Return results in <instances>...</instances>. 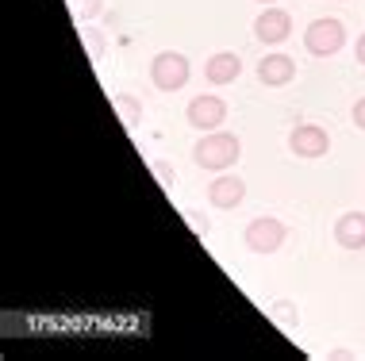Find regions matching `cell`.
<instances>
[{
  "label": "cell",
  "instance_id": "cell-17",
  "mask_svg": "<svg viewBox=\"0 0 365 361\" xmlns=\"http://www.w3.org/2000/svg\"><path fill=\"white\" fill-rule=\"evenodd\" d=\"M354 58L365 66V35H358V46H354Z\"/></svg>",
  "mask_w": 365,
  "mask_h": 361
},
{
  "label": "cell",
  "instance_id": "cell-3",
  "mask_svg": "<svg viewBox=\"0 0 365 361\" xmlns=\"http://www.w3.org/2000/svg\"><path fill=\"white\" fill-rule=\"evenodd\" d=\"M342 43H346V27H342V19H312L308 31H304V46H308V54L315 58H331L342 51Z\"/></svg>",
  "mask_w": 365,
  "mask_h": 361
},
{
  "label": "cell",
  "instance_id": "cell-4",
  "mask_svg": "<svg viewBox=\"0 0 365 361\" xmlns=\"http://www.w3.org/2000/svg\"><path fill=\"white\" fill-rule=\"evenodd\" d=\"M284 223L277 216H258V219H250L246 223V250H254V253H277L281 250V242H284Z\"/></svg>",
  "mask_w": 365,
  "mask_h": 361
},
{
  "label": "cell",
  "instance_id": "cell-7",
  "mask_svg": "<svg viewBox=\"0 0 365 361\" xmlns=\"http://www.w3.org/2000/svg\"><path fill=\"white\" fill-rule=\"evenodd\" d=\"M292 35V16L284 12V8H265V12L254 19V38H262V43L277 46L284 38Z\"/></svg>",
  "mask_w": 365,
  "mask_h": 361
},
{
  "label": "cell",
  "instance_id": "cell-6",
  "mask_svg": "<svg viewBox=\"0 0 365 361\" xmlns=\"http://www.w3.org/2000/svg\"><path fill=\"white\" fill-rule=\"evenodd\" d=\"M185 120H189V127H196V131H220L223 120H227V104L220 96H192Z\"/></svg>",
  "mask_w": 365,
  "mask_h": 361
},
{
  "label": "cell",
  "instance_id": "cell-13",
  "mask_svg": "<svg viewBox=\"0 0 365 361\" xmlns=\"http://www.w3.org/2000/svg\"><path fill=\"white\" fill-rule=\"evenodd\" d=\"M81 38H85V46H88V58H93V62H101V58H104V38H101V31L85 27Z\"/></svg>",
  "mask_w": 365,
  "mask_h": 361
},
{
  "label": "cell",
  "instance_id": "cell-15",
  "mask_svg": "<svg viewBox=\"0 0 365 361\" xmlns=\"http://www.w3.org/2000/svg\"><path fill=\"white\" fill-rule=\"evenodd\" d=\"M354 123H358L361 131H365V96H361L358 104H354Z\"/></svg>",
  "mask_w": 365,
  "mask_h": 361
},
{
  "label": "cell",
  "instance_id": "cell-8",
  "mask_svg": "<svg viewBox=\"0 0 365 361\" xmlns=\"http://www.w3.org/2000/svg\"><path fill=\"white\" fill-rule=\"evenodd\" d=\"M208 200H212V208H223V211L239 208V204L246 200V184H242V177L220 173V177L208 184Z\"/></svg>",
  "mask_w": 365,
  "mask_h": 361
},
{
  "label": "cell",
  "instance_id": "cell-12",
  "mask_svg": "<svg viewBox=\"0 0 365 361\" xmlns=\"http://www.w3.org/2000/svg\"><path fill=\"white\" fill-rule=\"evenodd\" d=\"M115 108H120V115H123V123H127V127H135V123L143 120V108H139V104L131 100V93L115 96Z\"/></svg>",
  "mask_w": 365,
  "mask_h": 361
},
{
  "label": "cell",
  "instance_id": "cell-16",
  "mask_svg": "<svg viewBox=\"0 0 365 361\" xmlns=\"http://www.w3.org/2000/svg\"><path fill=\"white\" fill-rule=\"evenodd\" d=\"M189 219H192V227L200 231V235H208V219H200V216H196V211H189Z\"/></svg>",
  "mask_w": 365,
  "mask_h": 361
},
{
  "label": "cell",
  "instance_id": "cell-9",
  "mask_svg": "<svg viewBox=\"0 0 365 361\" xmlns=\"http://www.w3.org/2000/svg\"><path fill=\"white\" fill-rule=\"evenodd\" d=\"M296 77V62L289 54H265L258 62V81L269 85V89H281V85H289Z\"/></svg>",
  "mask_w": 365,
  "mask_h": 361
},
{
  "label": "cell",
  "instance_id": "cell-5",
  "mask_svg": "<svg viewBox=\"0 0 365 361\" xmlns=\"http://www.w3.org/2000/svg\"><path fill=\"white\" fill-rule=\"evenodd\" d=\"M289 150L296 158H323V154L331 150V135L315 123H300V127H292V135H289Z\"/></svg>",
  "mask_w": 365,
  "mask_h": 361
},
{
  "label": "cell",
  "instance_id": "cell-1",
  "mask_svg": "<svg viewBox=\"0 0 365 361\" xmlns=\"http://www.w3.org/2000/svg\"><path fill=\"white\" fill-rule=\"evenodd\" d=\"M239 154H242V142H239V135H231V131H204L192 146L196 165H200V169H212V173L231 169V165L239 162Z\"/></svg>",
  "mask_w": 365,
  "mask_h": 361
},
{
  "label": "cell",
  "instance_id": "cell-14",
  "mask_svg": "<svg viewBox=\"0 0 365 361\" xmlns=\"http://www.w3.org/2000/svg\"><path fill=\"white\" fill-rule=\"evenodd\" d=\"M101 8H104V0H73V12L81 16V19H93V16H101Z\"/></svg>",
  "mask_w": 365,
  "mask_h": 361
},
{
  "label": "cell",
  "instance_id": "cell-11",
  "mask_svg": "<svg viewBox=\"0 0 365 361\" xmlns=\"http://www.w3.org/2000/svg\"><path fill=\"white\" fill-rule=\"evenodd\" d=\"M334 239L342 250H365V211H346L334 223Z\"/></svg>",
  "mask_w": 365,
  "mask_h": 361
},
{
  "label": "cell",
  "instance_id": "cell-18",
  "mask_svg": "<svg viewBox=\"0 0 365 361\" xmlns=\"http://www.w3.org/2000/svg\"><path fill=\"white\" fill-rule=\"evenodd\" d=\"M258 4H277V0H258Z\"/></svg>",
  "mask_w": 365,
  "mask_h": 361
},
{
  "label": "cell",
  "instance_id": "cell-2",
  "mask_svg": "<svg viewBox=\"0 0 365 361\" xmlns=\"http://www.w3.org/2000/svg\"><path fill=\"white\" fill-rule=\"evenodd\" d=\"M189 58L185 54H177V51H162V54H154V62H150V81H154V89H162V93H177V89H185L189 85Z\"/></svg>",
  "mask_w": 365,
  "mask_h": 361
},
{
  "label": "cell",
  "instance_id": "cell-10",
  "mask_svg": "<svg viewBox=\"0 0 365 361\" xmlns=\"http://www.w3.org/2000/svg\"><path fill=\"white\" fill-rule=\"evenodd\" d=\"M239 73H242V58L231 54V51H220L204 62V77H208L212 85H231V81H239Z\"/></svg>",
  "mask_w": 365,
  "mask_h": 361
}]
</instances>
